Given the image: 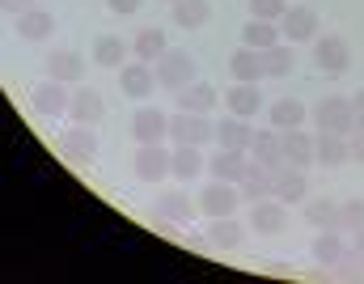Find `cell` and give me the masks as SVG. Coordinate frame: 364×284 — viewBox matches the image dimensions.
Wrapping results in <instances>:
<instances>
[{"instance_id":"1","label":"cell","mask_w":364,"mask_h":284,"mask_svg":"<svg viewBox=\"0 0 364 284\" xmlns=\"http://www.w3.org/2000/svg\"><path fill=\"white\" fill-rule=\"evenodd\" d=\"M314 123H318V132L352 136V127H356V110H352V98H322V102L314 106Z\"/></svg>"},{"instance_id":"2","label":"cell","mask_w":364,"mask_h":284,"mask_svg":"<svg viewBox=\"0 0 364 284\" xmlns=\"http://www.w3.org/2000/svg\"><path fill=\"white\" fill-rule=\"evenodd\" d=\"M216 136V123L208 119V115H199V110H178V115H170V140L174 144H203V140H212Z\"/></svg>"},{"instance_id":"3","label":"cell","mask_w":364,"mask_h":284,"mask_svg":"<svg viewBox=\"0 0 364 284\" xmlns=\"http://www.w3.org/2000/svg\"><path fill=\"white\" fill-rule=\"evenodd\" d=\"M318 34V13L309 4H288L279 17V38L284 43H309Z\"/></svg>"},{"instance_id":"4","label":"cell","mask_w":364,"mask_h":284,"mask_svg":"<svg viewBox=\"0 0 364 284\" xmlns=\"http://www.w3.org/2000/svg\"><path fill=\"white\" fill-rule=\"evenodd\" d=\"M191 81H195V60H191V51H166V56L157 60V85H166V90L178 94L182 85H191Z\"/></svg>"},{"instance_id":"5","label":"cell","mask_w":364,"mask_h":284,"mask_svg":"<svg viewBox=\"0 0 364 284\" xmlns=\"http://www.w3.org/2000/svg\"><path fill=\"white\" fill-rule=\"evenodd\" d=\"M30 106H34V115H43V119H60V115H68V106H73V94H68V85L64 81H43L34 94H30Z\"/></svg>"},{"instance_id":"6","label":"cell","mask_w":364,"mask_h":284,"mask_svg":"<svg viewBox=\"0 0 364 284\" xmlns=\"http://www.w3.org/2000/svg\"><path fill=\"white\" fill-rule=\"evenodd\" d=\"M314 64H318L322 73H331V77L348 73V68H352V47H348V38H339V34L318 38V43H314Z\"/></svg>"},{"instance_id":"7","label":"cell","mask_w":364,"mask_h":284,"mask_svg":"<svg viewBox=\"0 0 364 284\" xmlns=\"http://www.w3.org/2000/svg\"><path fill=\"white\" fill-rule=\"evenodd\" d=\"M136 179H144V183H161L166 174H174V153H166L161 144H140V153H136Z\"/></svg>"},{"instance_id":"8","label":"cell","mask_w":364,"mask_h":284,"mask_svg":"<svg viewBox=\"0 0 364 284\" xmlns=\"http://www.w3.org/2000/svg\"><path fill=\"white\" fill-rule=\"evenodd\" d=\"M242 204V187L237 183H220V179H212L203 195H199V208L208 212V216H233V208Z\"/></svg>"},{"instance_id":"9","label":"cell","mask_w":364,"mask_h":284,"mask_svg":"<svg viewBox=\"0 0 364 284\" xmlns=\"http://www.w3.org/2000/svg\"><path fill=\"white\" fill-rule=\"evenodd\" d=\"M132 136H136L140 144H161V140L170 136V115H161L157 106H140V110L132 115Z\"/></svg>"},{"instance_id":"10","label":"cell","mask_w":364,"mask_h":284,"mask_svg":"<svg viewBox=\"0 0 364 284\" xmlns=\"http://www.w3.org/2000/svg\"><path fill=\"white\" fill-rule=\"evenodd\" d=\"M220 149H242V153H250V140H255V127L242 119V115H225L220 123H216V136H212Z\"/></svg>"},{"instance_id":"11","label":"cell","mask_w":364,"mask_h":284,"mask_svg":"<svg viewBox=\"0 0 364 284\" xmlns=\"http://www.w3.org/2000/svg\"><path fill=\"white\" fill-rule=\"evenodd\" d=\"M279 149H284V162L288 166H314V136L309 132H301V127H288V132H279Z\"/></svg>"},{"instance_id":"12","label":"cell","mask_w":364,"mask_h":284,"mask_svg":"<svg viewBox=\"0 0 364 284\" xmlns=\"http://www.w3.org/2000/svg\"><path fill=\"white\" fill-rule=\"evenodd\" d=\"M314 162H318V166H348V162H352L348 136H335V132H318V136H314Z\"/></svg>"},{"instance_id":"13","label":"cell","mask_w":364,"mask_h":284,"mask_svg":"<svg viewBox=\"0 0 364 284\" xmlns=\"http://www.w3.org/2000/svg\"><path fill=\"white\" fill-rule=\"evenodd\" d=\"M208 170H212V179H220V183H242L246 170H250V157H246L242 149H220V153L208 162Z\"/></svg>"},{"instance_id":"14","label":"cell","mask_w":364,"mask_h":284,"mask_svg":"<svg viewBox=\"0 0 364 284\" xmlns=\"http://www.w3.org/2000/svg\"><path fill=\"white\" fill-rule=\"evenodd\" d=\"M64 157L68 162H93L97 157V132H93L90 123H77L73 132H64Z\"/></svg>"},{"instance_id":"15","label":"cell","mask_w":364,"mask_h":284,"mask_svg":"<svg viewBox=\"0 0 364 284\" xmlns=\"http://www.w3.org/2000/svg\"><path fill=\"white\" fill-rule=\"evenodd\" d=\"M119 85H123L127 98H149L153 90H157V68H149L144 60H140V64H123Z\"/></svg>"},{"instance_id":"16","label":"cell","mask_w":364,"mask_h":284,"mask_svg":"<svg viewBox=\"0 0 364 284\" xmlns=\"http://www.w3.org/2000/svg\"><path fill=\"white\" fill-rule=\"evenodd\" d=\"M250 157L263 166V170H279V166H288L284 162V149H279V132H255V140H250Z\"/></svg>"},{"instance_id":"17","label":"cell","mask_w":364,"mask_h":284,"mask_svg":"<svg viewBox=\"0 0 364 284\" xmlns=\"http://www.w3.org/2000/svg\"><path fill=\"white\" fill-rule=\"evenodd\" d=\"M237 187H242V199H255V204H259V199H272L275 195V170H263V166L250 157V170H246V179H242Z\"/></svg>"},{"instance_id":"18","label":"cell","mask_w":364,"mask_h":284,"mask_svg":"<svg viewBox=\"0 0 364 284\" xmlns=\"http://www.w3.org/2000/svg\"><path fill=\"white\" fill-rule=\"evenodd\" d=\"M68 115H73V123H90V127H97L102 115H106V102H102L97 90H77V94H73V106H68Z\"/></svg>"},{"instance_id":"19","label":"cell","mask_w":364,"mask_h":284,"mask_svg":"<svg viewBox=\"0 0 364 284\" xmlns=\"http://www.w3.org/2000/svg\"><path fill=\"white\" fill-rule=\"evenodd\" d=\"M250 225H255L259 233H284V225H288L284 199H259V204H255V216H250Z\"/></svg>"},{"instance_id":"20","label":"cell","mask_w":364,"mask_h":284,"mask_svg":"<svg viewBox=\"0 0 364 284\" xmlns=\"http://www.w3.org/2000/svg\"><path fill=\"white\" fill-rule=\"evenodd\" d=\"M47 73H51L55 81L73 85V81L85 77V60H81L77 51H51V56H47Z\"/></svg>"},{"instance_id":"21","label":"cell","mask_w":364,"mask_h":284,"mask_svg":"<svg viewBox=\"0 0 364 284\" xmlns=\"http://www.w3.org/2000/svg\"><path fill=\"white\" fill-rule=\"evenodd\" d=\"M216 102H220V98H216V85H208V81H191V85L178 90V110H199V115H208Z\"/></svg>"},{"instance_id":"22","label":"cell","mask_w":364,"mask_h":284,"mask_svg":"<svg viewBox=\"0 0 364 284\" xmlns=\"http://www.w3.org/2000/svg\"><path fill=\"white\" fill-rule=\"evenodd\" d=\"M305 170L301 166H279L275 170V199H284V204H292V199H305Z\"/></svg>"},{"instance_id":"23","label":"cell","mask_w":364,"mask_h":284,"mask_svg":"<svg viewBox=\"0 0 364 284\" xmlns=\"http://www.w3.org/2000/svg\"><path fill=\"white\" fill-rule=\"evenodd\" d=\"M229 73L237 77V81H259L263 77V51H255V47H237L233 56H229Z\"/></svg>"},{"instance_id":"24","label":"cell","mask_w":364,"mask_h":284,"mask_svg":"<svg viewBox=\"0 0 364 284\" xmlns=\"http://www.w3.org/2000/svg\"><path fill=\"white\" fill-rule=\"evenodd\" d=\"M242 43L246 47H255V51H267L279 43V21H263V17H250L246 26H242Z\"/></svg>"},{"instance_id":"25","label":"cell","mask_w":364,"mask_h":284,"mask_svg":"<svg viewBox=\"0 0 364 284\" xmlns=\"http://www.w3.org/2000/svg\"><path fill=\"white\" fill-rule=\"evenodd\" d=\"M229 115H242V119H250L259 106H263V94H259V85L255 81H237L233 90H229Z\"/></svg>"},{"instance_id":"26","label":"cell","mask_w":364,"mask_h":284,"mask_svg":"<svg viewBox=\"0 0 364 284\" xmlns=\"http://www.w3.org/2000/svg\"><path fill=\"white\" fill-rule=\"evenodd\" d=\"M166 51H170V47H166V34H161L157 26L140 30V34H136V43H132V56H136V60H144V64H157Z\"/></svg>"},{"instance_id":"27","label":"cell","mask_w":364,"mask_h":284,"mask_svg":"<svg viewBox=\"0 0 364 284\" xmlns=\"http://www.w3.org/2000/svg\"><path fill=\"white\" fill-rule=\"evenodd\" d=\"M305 221H309L314 229H335V233H343V221H339V204H335V199H309V204H305Z\"/></svg>"},{"instance_id":"28","label":"cell","mask_w":364,"mask_h":284,"mask_svg":"<svg viewBox=\"0 0 364 284\" xmlns=\"http://www.w3.org/2000/svg\"><path fill=\"white\" fill-rule=\"evenodd\" d=\"M242 225L233 221V216H212V229H208V242L216 246V251H237L242 246Z\"/></svg>"},{"instance_id":"29","label":"cell","mask_w":364,"mask_h":284,"mask_svg":"<svg viewBox=\"0 0 364 284\" xmlns=\"http://www.w3.org/2000/svg\"><path fill=\"white\" fill-rule=\"evenodd\" d=\"M93 64H102V68H119V64H127V43L114 38V34H102V38L93 43Z\"/></svg>"},{"instance_id":"30","label":"cell","mask_w":364,"mask_h":284,"mask_svg":"<svg viewBox=\"0 0 364 284\" xmlns=\"http://www.w3.org/2000/svg\"><path fill=\"white\" fill-rule=\"evenodd\" d=\"M157 216H166V221H174V225H186V221L195 216V204H191V195H182V191H166L161 204H157Z\"/></svg>"},{"instance_id":"31","label":"cell","mask_w":364,"mask_h":284,"mask_svg":"<svg viewBox=\"0 0 364 284\" xmlns=\"http://www.w3.org/2000/svg\"><path fill=\"white\" fill-rule=\"evenodd\" d=\"M17 30H21L30 43H43V38L55 30V17H51V13H43V9H26V13H21V21H17Z\"/></svg>"},{"instance_id":"32","label":"cell","mask_w":364,"mask_h":284,"mask_svg":"<svg viewBox=\"0 0 364 284\" xmlns=\"http://www.w3.org/2000/svg\"><path fill=\"white\" fill-rule=\"evenodd\" d=\"M208 17H212L208 0H174V21H178L182 30H199Z\"/></svg>"},{"instance_id":"33","label":"cell","mask_w":364,"mask_h":284,"mask_svg":"<svg viewBox=\"0 0 364 284\" xmlns=\"http://www.w3.org/2000/svg\"><path fill=\"white\" fill-rule=\"evenodd\" d=\"M305 123V106L296 98H279L272 106V127L275 132H288V127H301Z\"/></svg>"},{"instance_id":"34","label":"cell","mask_w":364,"mask_h":284,"mask_svg":"<svg viewBox=\"0 0 364 284\" xmlns=\"http://www.w3.org/2000/svg\"><path fill=\"white\" fill-rule=\"evenodd\" d=\"M348 251H343V242H339V233L335 229H322L318 233V242H314V259L322 263V268H339V259H343Z\"/></svg>"},{"instance_id":"35","label":"cell","mask_w":364,"mask_h":284,"mask_svg":"<svg viewBox=\"0 0 364 284\" xmlns=\"http://www.w3.org/2000/svg\"><path fill=\"white\" fill-rule=\"evenodd\" d=\"M203 170H208V162H203V153H199L195 144H178V149H174V174H178V179L191 183V179L203 174Z\"/></svg>"},{"instance_id":"36","label":"cell","mask_w":364,"mask_h":284,"mask_svg":"<svg viewBox=\"0 0 364 284\" xmlns=\"http://www.w3.org/2000/svg\"><path fill=\"white\" fill-rule=\"evenodd\" d=\"M292 73V47L288 43H275L263 51V77H288Z\"/></svg>"},{"instance_id":"37","label":"cell","mask_w":364,"mask_h":284,"mask_svg":"<svg viewBox=\"0 0 364 284\" xmlns=\"http://www.w3.org/2000/svg\"><path fill=\"white\" fill-rule=\"evenodd\" d=\"M339 221H343V233H360L364 229V199H343L339 204Z\"/></svg>"},{"instance_id":"38","label":"cell","mask_w":364,"mask_h":284,"mask_svg":"<svg viewBox=\"0 0 364 284\" xmlns=\"http://www.w3.org/2000/svg\"><path fill=\"white\" fill-rule=\"evenodd\" d=\"M288 9V0H250V17H263V21H279Z\"/></svg>"},{"instance_id":"39","label":"cell","mask_w":364,"mask_h":284,"mask_svg":"<svg viewBox=\"0 0 364 284\" xmlns=\"http://www.w3.org/2000/svg\"><path fill=\"white\" fill-rule=\"evenodd\" d=\"M348 149H352V157H356V162H364V127H352Z\"/></svg>"},{"instance_id":"40","label":"cell","mask_w":364,"mask_h":284,"mask_svg":"<svg viewBox=\"0 0 364 284\" xmlns=\"http://www.w3.org/2000/svg\"><path fill=\"white\" fill-rule=\"evenodd\" d=\"M110 4V13H119V17H132L136 9H140V0H106Z\"/></svg>"},{"instance_id":"41","label":"cell","mask_w":364,"mask_h":284,"mask_svg":"<svg viewBox=\"0 0 364 284\" xmlns=\"http://www.w3.org/2000/svg\"><path fill=\"white\" fill-rule=\"evenodd\" d=\"M352 110H356V127H364V90L352 94Z\"/></svg>"},{"instance_id":"42","label":"cell","mask_w":364,"mask_h":284,"mask_svg":"<svg viewBox=\"0 0 364 284\" xmlns=\"http://www.w3.org/2000/svg\"><path fill=\"white\" fill-rule=\"evenodd\" d=\"M4 4V13H26L30 9V0H0Z\"/></svg>"},{"instance_id":"43","label":"cell","mask_w":364,"mask_h":284,"mask_svg":"<svg viewBox=\"0 0 364 284\" xmlns=\"http://www.w3.org/2000/svg\"><path fill=\"white\" fill-rule=\"evenodd\" d=\"M356 255H360V263H364V229L356 233Z\"/></svg>"}]
</instances>
